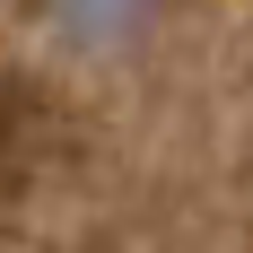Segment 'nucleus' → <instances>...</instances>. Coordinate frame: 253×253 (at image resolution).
<instances>
[{"instance_id":"f257e3e1","label":"nucleus","mask_w":253,"mask_h":253,"mask_svg":"<svg viewBox=\"0 0 253 253\" xmlns=\"http://www.w3.org/2000/svg\"><path fill=\"white\" fill-rule=\"evenodd\" d=\"M61 18H70L79 44H114V35H131L149 18V0H61Z\"/></svg>"}]
</instances>
